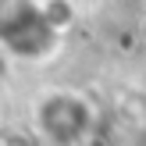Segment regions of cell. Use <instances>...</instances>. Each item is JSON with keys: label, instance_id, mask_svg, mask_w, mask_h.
<instances>
[]
</instances>
